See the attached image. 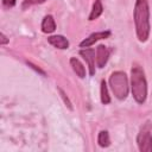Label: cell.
I'll return each instance as SVG.
<instances>
[{"label": "cell", "mask_w": 152, "mask_h": 152, "mask_svg": "<svg viewBox=\"0 0 152 152\" xmlns=\"http://www.w3.org/2000/svg\"><path fill=\"white\" fill-rule=\"evenodd\" d=\"M135 33L139 42L144 43L150 37V7L147 0H137L133 10Z\"/></svg>", "instance_id": "cell-1"}, {"label": "cell", "mask_w": 152, "mask_h": 152, "mask_svg": "<svg viewBox=\"0 0 152 152\" xmlns=\"http://www.w3.org/2000/svg\"><path fill=\"white\" fill-rule=\"evenodd\" d=\"M131 91L137 103L142 104L147 99V81L141 66L134 65L131 69Z\"/></svg>", "instance_id": "cell-2"}, {"label": "cell", "mask_w": 152, "mask_h": 152, "mask_svg": "<svg viewBox=\"0 0 152 152\" xmlns=\"http://www.w3.org/2000/svg\"><path fill=\"white\" fill-rule=\"evenodd\" d=\"M109 86L118 100H126L129 90L128 78L124 71H114L109 76Z\"/></svg>", "instance_id": "cell-3"}, {"label": "cell", "mask_w": 152, "mask_h": 152, "mask_svg": "<svg viewBox=\"0 0 152 152\" xmlns=\"http://www.w3.org/2000/svg\"><path fill=\"white\" fill-rule=\"evenodd\" d=\"M137 144L138 148L141 152H152V134H151V122L146 121L138 135H137Z\"/></svg>", "instance_id": "cell-4"}, {"label": "cell", "mask_w": 152, "mask_h": 152, "mask_svg": "<svg viewBox=\"0 0 152 152\" xmlns=\"http://www.w3.org/2000/svg\"><path fill=\"white\" fill-rule=\"evenodd\" d=\"M110 36V31L106 30V31H99V32H94L90 36H88L87 38H84L81 43H80V48H89L91 45H94L96 42L101 40V39H106Z\"/></svg>", "instance_id": "cell-5"}, {"label": "cell", "mask_w": 152, "mask_h": 152, "mask_svg": "<svg viewBox=\"0 0 152 152\" xmlns=\"http://www.w3.org/2000/svg\"><path fill=\"white\" fill-rule=\"evenodd\" d=\"M80 55L83 57V59L88 64L89 75L94 76L95 75V50L90 48H83L82 50H80Z\"/></svg>", "instance_id": "cell-6"}, {"label": "cell", "mask_w": 152, "mask_h": 152, "mask_svg": "<svg viewBox=\"0 0 152 152\" xmlns=\"http://www.w3.org/2000/svg\"><path fill=\"white\" fill-rule=\"evenodd\" d=\"M108 58H109V50L106 45H97L96 50H95V62H96V65L97 68L102 69L107 62H108Z\"/></svg>", "instance_id": "cell-7"}, {"label": "cell", "mask_w": 152, "mask_h": 152, "mask_svg": "<svg viewBox=\"0 0 152 152\" xmlns=\"http://www.w3.org/2000/svg\"><path fill=\"white\" fill-rule=\"evenodd\" d=\"M48 42L56 49L59 50H65L69 48V40L62 36V34H55V36H50L48 37Z\"/></svg>", "instance_id": "cell-8"}, {"label": "cell", "mask_w": 152, "mask_h": 152, "mask_svg": "<svg viewBox=\"0 0 152 152\" xmlns=\"http://www.w3.org/2000/svg\"><path fill=\"white\" fill-rule=\"evenodd\" d=\"M42 31L44 33H52L56 30V23L51 14H48L42 20Z\"/></svg>", "instance_id": "cell-9"}, {"label": "cell", "mask_w": 152, "mask_h": 152, "mask_svg": "<svg viewBox=\"0 0 152 152\" xmlns=\"http://www.w3.org/2000/svg\"><path fill=\"white\" fill-rule=\"evenodd\" d=\"M70 65H71L72 70L75 71V74H76L80 78H84V77H86V68H84V65L80 62L78 58L71 57V58H70Z\"/></svg>", "instance_id": "cell-10"}, {"label": "cell", "mask_w": 152, "mask_h": 152, "mask_svg": "<svg viewBox=\"0 0 152 152\" xmlns=\"http://www.w3.org/2000/svg\"><path fill=\"white\" fill-rule=\"evenodd\" d=\"M102 13H103V5H102V0H95V1H94V4H93L91 11H90V13H89L88 20H89V21H93V20L97 19Z\"/></svg>", "instance_id": "cell-11"}, {"label": "cell", "mask_w": 152, "mask_h": 152, "mask_svg": "<svg viewBox=\"0 0 152 152\" xmlns=\"http://www.w3.org/2000/svg\"><path fill=\"white\" fill-rule=\"evenodd\" d=\"M100 97H101V102L103 104H108L110 102V96L108 93V87L104 80L101 81V87H100Z\"/></svg>", "instance_id": "cell-12"}, {"label": "cell", "mask_w": 152, "mask_h": 152, "mask_svg": "<svg viewBox=\"0 0 152 152\" xmlns=\"http://www.w3.org/2000/svg\"><path fill=\"white\" fill-rule=\"evenodd\" d=\"M97 144L100 147H108L110 145V138H109V134L107 131L102 129L99 132V135H97Z\"/></svg>", "instance_id": "cell-13"}, {"label": "cell", "mask_w": 152, "mask_h": 152, "mask_svg": "<svg viewBox=\"0 0 152 152\" xmlns=\"http://www.w3.org/2000/svg\"><path fill=\"white\" fill-rule=\"evenodd\" d=\"M46 0H25L24 2H23V8L25 10V8H27V7H30V6H33V5H39V4H43V2H45Z\"/></svg>", "instance_id": "cell-14"}, {"label": "cell", "mask_w": 152, "mask_h": 152, "mask_svg": "<svg viewBox=\"0 0 152 152\" xmlns=\"http://www.w3.org/2000/svg\"><path fill=\"white\" fill-rule=\"evenodd\" d=\"M58 91H59V94H61V97L63 99V101H64V103H65V106L70 109V110H72L74 108H72V106H71V102H70V100H69V97L65 95V93L61 89V88H58Z\"/></svg>", "instance_id": "cell-15"}, {"label": "cell", "mask_w": 152, "mask_h": 152, "mask_svg": "<svg viewBox=\"0 0 152 152\" xmlns=\"http://www.w3.org/2000/svg\"><path fill=\"white\" fill-rule=\"evenodd\" d=\"M26 64L31 68V69H33L34 71H37V72H39L40 75H43V76H46V74H45V71L44 70H42L39 66H37V65H34L33 63H31V62H28V61H26Z\"/></svg>", "instance_id": "cell-16"}, {"label": "cell", "mask_w": 152, "mask_h": 152, "mask_svg": "<svg viewBox=\"0 0 152 152\" xmlns=\"http://www.w3.org/2000/svg\"><path fill=\"white\" fill-rule=\"evenodd\" d=\"M15 2H17V0H2V6L6 10H10L15 5Z\"/></svg>", "instance_id": "cell-17"}, {"label": "cell", "mask_w": 152, "mask_h": 152, "mask_svg": "<svg viewBox=\"0 0 152 152\" xmlns=\"http://www.w3.org/2000/svg\"><path fill=\"white\" fill-rule=\"evenodd\" d=\"M8 43H10V39L5 36L4 32H1V33H0V45L4 46V45H6V44H8Z\"/></svg>", "instance_id": "cell-18"}]
</instances>
